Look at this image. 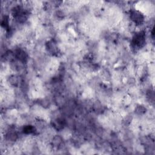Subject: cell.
<instances>
[{"label": "cell", "instance_id": "6da1fadb", "mask_svg": "<svg viewBox=\"0 0 155 155\" xmlns=\"http://www.w3.org/2000/svg\"><path fill=\"white\" fill-rule=\"evenodd\" d=\"M145 44V34L143 32H139L136 33L132 40L133 46L136 48H140L143 46Z\"/></svg>", "mask_w": 155, "mask_h": 155}, {"label": "cell", "instance_id": "7a4b0ae2", "mask_svg": "<svg viewBox=\"0 0 155 155\" xmlns=\"http://www.w3.org/2000/svg\"><path fill=\"white\" fill-rule=\"evenodd\" d=\"M130 18L136 24L140 25L143 21V16L142 14L136 10L130 11Z\"/></svg>", "mask_w": 155, "mask_h": 155}]
</instances>
